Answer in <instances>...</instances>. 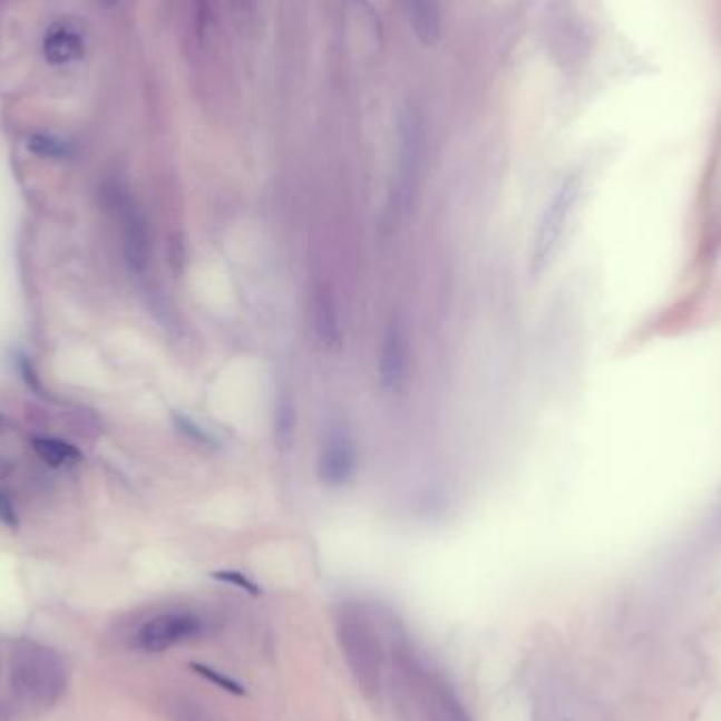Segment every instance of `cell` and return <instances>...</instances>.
<instances>
[{"mask_svg":"<svg viewBox=\"0 0 721 721\" xmlns=\"http://www.w3.org/2000/svg\"><path fill=\"white\" fill-rule=\"evenodd\" d=\"M32 448L39 454L40 460L47 462L49 467H70L77 465L82 458L80 451L75 446L61 441V439H49V437H35Z\"/></svg>","mask_w":721,"mask_h":721,"instance_id":"obj_8","label":"cell"},{"mask_svg":"<svg viewBox=\"0 0 721 721\" xmlns=\"http://www.w3.org/2000/svg\"><path fill=\"white\" fill-rule=\"evenodd\" d=\"M174 422H176V427L179 429V432H184V435H186L188 439H193L195 444H201V446H212V444H214L212 435H210L207 430L201 429V427H198L196 422H193L191 418L176 413V416H174Z\"/></svg>","mask_w":721,"mask_h":721,"instance_id":"obj_11","label":"cell"},{"mask_svg":"<svg viewBox=\"0 0 721 721\" xmlns=\"http://www.w3.org/2000/svg\"><path fill=\"white\" fill-rule=\"evenodd\" d=\"M359 470V449L347 430H332L319 451L316 472L328 488L349 486Z\"/></svg>","mask_w":721,"mask_h":721,"instance_id":"obj_4","label":"cell"},{"mask_svg":"<svg viewBox=\"0 0 721 721\" xmlns=\"http://www.w3.org/2000/svg\"><path fill=\"white\" fill-rule=\"evenodd\" d=\"M28 150L42 158H66L72 155L70 142L51 134H35L28 137Z\"/></svg>","mask_w":721,"mask_h":721,"instance_id":"obj_10","label":"cell"},{"mask_svg":"<svg viewBox=\"0 0 721 721\" xmlns=\"http://www.w3.org/2000/svg\"><path fill=\"white\" fill-rule=\"evenodd\" d=\"M101 4H106V7H110V4H117L118 0H99Z\"/></svg>","mask_w":721,"mask_h":721,"instance_id":"obj_16","label":"cell"},{"mask_svg":"<svg viewBox=\"0 0 721 721\" xmlns=\"http://www.w3.org/2000/svg\"><path fill=\"white\" fill-rule=\"evenodd\" d=\"M410 18L416 28V35L425 42H432L437 37V7L435 0H408Z\"/></svg>","mask_w":721,"mask_h":721,"instance_id":"obj_9","label":"cell"},{"mask_svg":"<svg viewBox=\"0 0 721 721\" xmlns=\"http://www.w3.org/2000/svg\"><path fill=\"white\" fill-rule=\"evenodd\" d=\"M195 669L201 673V675H203V678H207V680H212L214 683H220L224 690L234 692V694H243V688H241L238 683H234L233 680H228V678H224V675L215 673L214 669H207V666H201V664H195Z\"/></svg>","mask_w":721,"mask_h":721,"instance_id":"obj_13","label":"cell"},{"mask_svg":"<svg viewBox=\"0 0 721 721\" xmlns=\"http://www.w3.org/2000/svg\"><path fill=\"white\" fill-rule=\"evenodd\" d=\"M85 56V35L75 20H59L47 30L45 58L53 66L72 64Z\"/></svg>","mask_w":721,"mask_h":721,"instance_id":"obj_7","label":"cell"},{"mask_svg":"<svg viewBox=\"0 0 721 721\" xmlns=\"http://www.w3.org/2000/svg\"><path fill=\"white\" fill-rule=\"evenodd\" d=\"M64 680L66 669L51 650L28 642H21L13 650L11 682L23 701L42 707L53 704L64 692Z\"/></svg>","mask_w":721,"mask_h":721,"instance_id":"obj_1","label":"cell"},{"mask_svg":"<svg viewBox=\"0 0 721 721\" xmlns=\"http://www.w3.org/2000/svg\"><path fill=\"white\" fill-rule=\"evenodd\" d=\"M215 578H220L222 583H231V585H236L241 586V588H245L247 593H257V586L247 578V576H243L241 572H217L215 574Z\"/></svg>","mask_w":721,"mask_h":721,"instance_id":"obj_14","label":"cell"},{"mask_svg":"<svg viewBox=\"0 0 721 721\" xmlns=\"http://www.w3.org/2000/svg\"><path fill=\"white\" fill-rule=\"evenodd\" d=\"M21 371H23V376H26L28 384H30V387H35V389H39L37 376H35V371L30 370V363H28V359H21Z\"/></svg>","mask_w":721,"mask_h":721,"instance_id":"obj_15","label":"cell"},{"mask_svg":"<svg viewBox=\"0 0 721 721\" xmlns=\"http://www.w3.org/2000/svg\"><path fill=\"white\" fill-rule=\"evenodd\" d=\"M203 633V621L191 612H165L150 618L137 631L139 650L158 654L179 644L196 640Z\"/></svg>","mask_w":721,"mask_h":721,"instance_id":"obj_3","label":"cell"},{"mask_svg":"<svg viewBox=\"0 0 721 721\" xmlns=\"http://www.w3.org/2000/svg\"><path fill=\"white\" fill-rule=\"evenodd\" d=\"M0 524L9 527V529H16V527L20 526L16 505H13L11 496L7 491H2V489H0Z\"/></svg>","mask_w":721,"mask_h":721,"instance_id":"obj_12","label":"cell"},{"mask_svg":"<svg viewBox=\"0 0 721 721\" xmlns=\"http://www.w3.org/2000/svg\"><path fill=\"white\" fill-rule=\"evenodd\" d=\"M581 195L578 177H567L559 186V191L551 198L545 214L538 222V228L534 234V245L529 254V271L532 274H540L553 260V255L559 247V241L566 233L569 214L574 212V205Z\"/></svg>","mask_w":721,"mask_h":721,"instance_id":"obj_2","label":"cell"},{"mask_svg":"<svg viewBox=\"0 0 721 721\" xmlns=\"http://www.w3.org/2000/svg\"><path fill=\"white\" fill-rule=\"evenodd\" d=\"M118 220L123 233V252L131 271L142 273L150 260V241L146 222L129 201H118Z\"/></svg>","mask_w":721,"mask_h":721,"instance_id":"obj_6","label":"cell"},{"mask_svg":"<svg viewBox=\"0 0 721 721\" xmlns=\"http://www.w3.org/2000/svg\"><path fill=\"white\" fill-rule=\"evenodd\" d=\"M410 370V351H408V335L399 323H390L382 338L380 347V361H378V376L380 384L387 392H397L408 382Z\"/></svg>","mask_w":721,"mask_h":721,"instance_id":"obj_5","label":"cell"}]
</instances>
